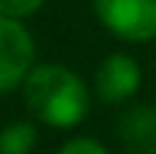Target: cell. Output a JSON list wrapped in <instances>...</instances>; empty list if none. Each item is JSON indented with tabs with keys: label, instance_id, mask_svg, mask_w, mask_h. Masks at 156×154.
Masks as SVG:
<instances>
[{
	"label": "cell",
	"instance_id": "4",
	"mask_svg": "<svg viewBox=\"0 0 156 154\" xmlns=\"http://www.w3.org/2000/svg\"><path fill=\"white\" fill-rule=\"evenodd\" d=\"M140 88V66L129 55H107L96 69V94L104 102H123Z\"/></svg>",
	"mask_w": 156,
	"mask_h": 154
},
{
	"label": "cell",
	"instance_id": "6",
	"mask_svg": "<svg viewBox=\"0 0 156 154\" xmlns=\"http://www.w3.org/2000/svg\"><path fill=\"white\" fill-rule=\"evenodd\" d=\"M41 3L44 0H0V14L22 19V17H30L33 11H38Z\"/></svg>",
	"mask_w": 156,
	"mask_h": 154
},
{
	"label": "cell",
	"instance_id": "3",
	"mask_svg": "<svg viewBox=\"0 0 156 154\" xmlns=\"http://www.w3.org/2000/svg\"><path fill=\"white\" fill-rule=\"evenodd\" d=\"M36 47L27 28L8 14H0V91H14L25 83L27 72L33 69Z\"/></svg>",
	"mask_w": 156,
	"mask_h": 154
},
{
	"label": "cell",
	"instance_id": "7",
	"mask_svg": "<svg viewBox=\"0 0 156 154\" xmlns=\"http://www.w3.org/2000/svg\"><path fill=\"white\" fill-rule=\"evenodd\" d=\"M58 154H107V149L90 138H77V141H69Z\"/></svg>",
	"mask_w": 156,
	"mask_h": 154
},
{
	"label": "cell",
	"instance_id": "1",
	"mask_svg": "<svg viewBox=\"0 0 156 154\" xmlns=\"http://www.w3.org/2000/svg\"><path fill=\"white\" fill-rule=\"evenodd\" d=\"M25 105L27 110L49 127H77L88 116L85 83L58 63H41L25 77Z\"/></svg>",
	"mask_w": 156,
	"mask_h": 154
},
{
	"label": "cell",
	"instance_id": "2",
	"mask_svg": "<svg viewBox=\"0 0 156 154\" xmlns=\"http://www.w3.org/2000/svg\"><path fill=\"white\" fill-rule=\"evenodd\" d=\"M96 14L118 39L151 41L156 36V0H96Z\"/></svg>",
	"mask_w": 156,
	"mask_h": 154
},
{
	"label": "cell",
	"instance_id": "5",
	"mask_svg": "<svg viewBox=\"0 0 156 154\" xmlns=\"http://www.w3.org/2000/svg\"><path fill=\"white\" fill-rule=\"evenodd\" d=\"M38 141V132L27 121H14L0 132V154H30Z\"/></svg>",
	"mask_w": 156,
	"mask_h": 154
}]
</instances>
